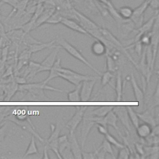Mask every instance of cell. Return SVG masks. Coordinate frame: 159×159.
Wrapping results in <instances>:
<instances>
[{
	"label": "cell",
	"instance_id": "1",
	"mask_svg": "<svg viewBox=\"0 0 159 159\" xmlns=\"http://www.w3.org/2000/svg\"><path fill=\"white\" fill-rule=\"evenodd\" d=\"M44 90H50L60 93L65 92L60 89H57L48 84L42 81L38 83H25L19 84L18 91L20 92H26V99L30 101H48L50 99L47 98L44 93Z\"/></svg>",
	"mask_w": 159,
	"mask_h": 159
},
{
	"label": "cell",
	"instance_id": "2",
	"mask_svg": "<svg viewBox=\"0 0 159 159\" xmlns=\"http://www.w3.org/2000/svg\"><path fill=\"white\" fill-rule=\"evenodd\" d=\"M71 11L78 22L88 32L90 37L96 39H99L101 37V35L99 30V26L97 24L73 7L71 8Z\"/></svg>",
	"mask_w": 159,
	"mask_h": 159
},
{
	"label": "cell",
	"instance_id": "3",
	"mask_svg": "<svg viewBox=\"0 0 159 159\" xmlns=\"http://www.w3.org/2000/svg\"><path fill=\"white\" fill-rule=\"evenodd\" d=\"M55 42H57L58 43V45H59L61 48L65 49L72 57H73L76 59L80 60L83 64L88 66L89 68H91L92 70L95 71L99 76L101 75L102 73L101 71H99L98 70H97L93 65H91L88 61V60H86V58L83 57V55L81 54V53L76 47H75L73 45H72L70 43H69L65 39L58 37L56 39Z\"/></svg>",
	"mask_w": 159,
	"mask_h": 159
},
{
	"label": "cell",
	"instance_id": "4",
	"mask_svg": "<svg viewBox=\"0 0 159 159\" xmlns=\"http://www.w3.org/2000/svg\"><path fill=\"white\" fill-rule=\"evenodd\" d=\"M58 77H60L75 86L81 84V83L85 80H97L99 77L93 76L89 75H84L78 73L71 69L60 67L58 69Z\"/></svg>",
	"mask_w": 159,
	"mask_h": 159
},
{
	"label": "cell",
	"instance_id": "5",
	"mask_svg": "<svg viewBox=\"0 0 159 159\" xmlns=\"http://www.w3.org/2000/svg\"><path fill=\"white\" fill-rule=\"evenodd\" d=\"M99 32L101 35V37L99 39H104V40L110 43L116 50H118L119 51L122 52L129 59V60L134 64V65L135 66V68L137 69H138V65L134 61V60H133L132 57L127 52V49L125 47H124V46L120 43L119 40H118L107 29H106L105 27L99 26ZM99 39H98V40H99Z\"/></svg>",
	"mask_w": 159,
	"mask_h": 159
},
{
	"label": "cell",
	"instance_id": "6",
	"mask_svg": "<svg viewBox=\"0 0 159 159\" xmlns=\"http://www.w3.org/2000/svg\"><path fill=\"white\" fill-rule=\"evenodd\" d=\"M91 119L93 120L94 121L96 124H102L106 127L107 125H110L117 132V133L120 136V137L122 136L121 132L119 130V128L117 124L118 117L113 110H111V111H109L104 117L93 116V117H91Z\"/></svg>",
	"mask_w": 159,
	"mask_h": 159
},
{
	"label": "cell",
	"instance_id": "7",
	"mask_svg": "<svg viewBox=\"0 0 159 159\" xmlns=\"http://www.w3.org/2000/svg\"><path fill=\"white\" fill-rule=\"evenodd\" d=\"M5 119L16 124L17 125L20 127L23 130H25L30 132V134H32V135H34L35 138L39 139L40 142H44V140L42 139V137L35 131V127H34L32 123L31 122L29 117H28L25 120H20L16 119L11 113H9L5 117Z\"/></svg>",
	"mask_w": 159,
	"mask_h": 159
},
{
	"label": "cell",
	"instance_id": "8",
	"mask_svg": "<svg viewBox=\"0 0 159 159\" xmlns=\"http://www.w3.org/2000/svg\"><path fill=\"white\" fill-rule=\"evenodd\" d=\"M148 7V2L147 1L144 0L139 6L133 9V13L130 20L137 29L143 23L145 12Z\"/></svg>",
	"mask_w": 159,
	"mask_h": 159
},
{
	"label": "cell",
	"instance_id": "9",
	"mask_svg": "<svg viewBox=\"0 0 159 159\" xmlns=\"http://www.w3.org/2000/svg\"><path fill=\"white\" fill-rule=\"evenodd\" d=\"M86 108V107L84 106L78 107L75 114L67 122L66 127L69 129L70 133L75 132L79 124L82 122Z\"/></svg>",
	"mask_w": 159,
	"mask_h": 159
},
{
	"label": "cell",
	"instance_id": "10",
	"mask_svg": "<svg viewBox=\"0 0 159 159\" xmlns=\"http://www.w3.org/2000/svg\"><path fill=\"white\" fill-rule=\"evenodd\" d=\"M61 48L59 45H57L53 47V50L48 55V56L41 62L39 72H42L45 71H49L53 63L57 60V57L58 55V52H60V49Z\"/></svg>",
	"mask_w": 159,
	"mask_h": 159
},
{
	"label": "cell",
	"instance_id": "11",
	"mask_svg": "<svg viewBox=\"0 0 159 159\" xmlns=\"http://www.w3.org/2000/svg\"><path fill=\"white\" fill-rule=\"evenodd\" d=\"M96 80H90L83 81L80 86V101H88L91 96L93 88L96 83Z\"/></svg>",
	"mask_w": 159,
	"mask_h": 159
},
{
	"label": "cell",
	"instance_id": "12",
	"mask_svg": "<svg viewBox=\"0 0 159 159\" xmlns=\"http://www.w3.org/2000/svg\"><path fill=\"white\" fill-rule=\"evenodd\" d=\"M130 82L131 83L134 96L136 99V101L139 103V106L140 107V109H142L144 106V91L143 89H142L138 85L137 81L135 80V78L134 76V75L131 73L130 76Z\"/></svg>",
	"mask_w": 159,
	"mask_h": 159
},
{
	"label": "cell",
	"instance_id": "13",
	"mask_svg": "<svg viewBox=\"0 0 159 159\" xmlns=\"http://www.w3.org/2000/svg\"><path fill=\"white\" fill-rule=\"evenodd\" d=\"M83 123L81 129V148L82 150L84 148L85 141L87 139V137L90 132L91 128L95 125V122L92 120L91 116H86L85 114L83 119Z\"/></svg>",
	"mask_w": 159,
	"mask_h": 159
},
{
	"label": "cell",
	"instance_id": "14",
	"mask_svg": "<svg viewBox=\"0 0 159 159\" xmlns=\"http://www.w3.org/2000/svg\"><path fill=\"white\" fill-rule=\"evenodd\" d=\"M68 139L69 142V147L72 153L73 158L83 159L81 155L83 150L78 143L75 132L70 133Z\"/></svg>",
	"mask_w": 159,
	"mask_h": 159
},
{
	"label": "cell",
	"instance_id": "15",
	"mask_svg": "<svg viewBox=\"0 0 159 159\" xmlns=\"http://www.w3.org/2000/svg\"><path fill=\"white\" fill-rule=\"evenodd\" d=\"M157 16H158V11H155V14L154 16H153L150 19H148L145 23H143L139 28H137V35H135V37L134 38V42L139 41L140 38V37L143 34L150 32V30L152 29L153 25L154 24V22L155 20V19L157 18Z\"/></svg>",
	"mask_w": 159,
	"mask_h": 159
},
{
	"label": "cell",
	"instance_id": "16",
	"mask_svg": "<svg viewBox=\"0 0 159 159\" xmlns=\"http://www.w3.org/2000/svg\"><path fill=\"white\" fill-rule=\"evenodd\" d=\"M60 23L62 24L65 27H66L67 28L75 32H78L83 35L90 36L88 32L78 22H76L73 19H71L68 17H63Z\"/></svg>",
	"mask_w": 159,
	"mask_h": 159
},
{
	"label": "cell",
	"instance_id": "17",
	"mask_svg": "<svg viewBox=\"0 0 159 159\" xmlns=\"http://www.w3.org/2000/svg\"><path fill=\"white\" fill-rule=\"evenodd\" d=\"M40 63L35 62L33 61H29L28 65H27V68L25 70L24 77H25L28 81L29 80H32V79L35 76V75L39 73Z\"/></svg>",
	"mask_w": 159,
	"mask_h": 159
},
{
	"label": "cell",
	"instance_id": "18",
	"mask_svg": "<svg viewBox=\"0 0 159 159\" xmlns=\"http://www.w3.org/2000/svg\"><path fill=\"white\" fill-rule=\"evenodd\" d=\"M2 84L5 94L4 101H9L18 91L19 84L16 83L14 81H11L6 84L3 83Z\"/></svg>",
	"mask_w": 159,
	"mask_h": 159
},
{
	"label": "cell",
	"instance_id": "19",
	"mask_svg": "<svg viewBox=\"0 0 159 159\" xmlns=\"http://www.w3.org/2000/svg\"><path fill=\"white\" fill-rule=\"evenodd\" d=\"M55 11V7H45L42 14L39 16L34 23V30L42 24H45L46 20L50 17V16Z\"/></svg>",
	"mask_w": 159,
	"mask_h": 159
},
{
	"label": "cell",
	"instance_id": "20",
	"mask_svg": "<svg viewBox=\"0 0 159 159\" xmlns=\"http://www.w3.org/2000/svg\"><path fill=\"white\" fill-rule=\"evenodd\" d=\"M55 42V40H53L52 41L48 42H40L39 43H33L31 45H29L27 46V49L32 53H36L39 51H41L45 48H53L56 47L57 45H54V43Z\"/></svg>",
	"mask_w": 159,
	"mask_h": 159
},
{
	"label": "cell",
	"instance_id": "21",
	"mask_svg": "<svg viewBox=\"0 0 159 159\" xmlns=\"http://www.w3.org/2000/svg\"><path fill=\"white\" fill-rule=\"evenodd\" d=\"M91 52L96 56H102L107 53V49L102 41L95 39L91 45Z\"/></svg>",
	"mask_w": 159,
	"mask_h": 159
},
{
	"label": "cell",
	"instance_id": "22",
	"mask_svg": "<svg viewBox=\"0 0 159 159\" xmlns=\"http://www.w3.org/2000/svg\"><path fill=\"white\" fill-rule=\"evenodd\" d=\"M125 108L124 107H113V111H114V112L116 113V114L117 115V117L119 118V119L121 120V122L124 124V125H125V127L127 128V131L129 132L130 130V126H129V117L127 115V110L125 112L124 114V109Z\"/></svg>",
	"mask_w": 159,
	"mask_h": 159
},
{
	"label": "cell",
	"instance_id": "23",
	"mask_svg": "<svg viewBox=\"0 0 159 159\" xmlns=\"http://www.w3.org/2000/svg\"><path fill=\"white\" fill-rule=\"evenodd\" d=\"M136 132L137 135L142 139H145L148 137L152 133V127L150 124L144 122L143 124H139L136 128Z\"/></svg>",
	"mask_w": 159,
	"mask_h": 159
},
{
	"label": "cell",
	"instance_id": "24",
	"mask_svg": "<svg viewBox=\"0 0 159 159\" xmlns=\"http://www.w3.org/2000/svg\"><path fill=\"white\" fill-rule=\"evenodd\" d=\"M138 116L140 119L143 121L145 123L150 124L151 126H155L156 124V122L154 118L153 112L151 109L146 110L143 112H137Z\"/></svg>",
	"mask_w": 159,
	"mask_h": 159
},
{
	"label": "cell",
	"instance_id": "25",
	"mask_svg": "<svg viewBox=\"0 0 159 159\" xmlns=\"http://www.w3.org/2000/svg\"><path fill=\"white\" fill-rule=\"evenodd\" d=\"M61 58L60 57H58L53 63V66L50 68L49 71V75L48 77L46 78V80H43L45 83H48L51 80L58 77V69L61 67Z\"/></svg>",
	"mask_w": 159,
	"mask_h": 159
},
{
	"label": "cell",
	"instance_id": "26",
	"mask_svg": "<svg viewBox=\"0 0 159 159\" xmlns=\"http://www.w3.org/2000/svg\"><path fill=\"white\" fill-rule=\"evenodd\" d=\"M115 91L116 93V101H121L123 94V83L122 75L120 71H118L116 75Z\"/></svg>",
	"mask_w": 159,
	"mask_h": 159
},
{
	"label": "cell",
	"instance_id": "27",
	"mask_svg": "<svg viewBox=\"0 0 159 159\" xmlns=\"http://www.w3.org/2000/svg\"><path fill=\"white\" fill-rule=\"evenodd\" d=\"M35 138V137L34 135H32L29 144V146L27 148V150H26V151H25V152L22 158H25V157H27V156L32 155L38 154L39 151H38L37 147L36 145Z\"/></svg>",
	"mask_w": 159,
	"mask_h": 159
},
{
	"label": "cell",
	"instance_id": "28",
	"mask_svg": "<svg viewBox=\"0 0 159 159\" xmlns=\"http://www.w3.org/2000/svg\"><path fill=\"white\" fill-rule=\"evenodd\" d=\"M64 17L63 16L62 13L59 10H56L50 16V17L46 20L45 22V24H58L61 22L62 19Z\"/></svg>",
	"mask_w": 159,
	"mask_h": 159
},
{
	"label": "cell",
	"instance_id": "29",
	"mask_svg": "<svg viewBox=\"0 0 159 159\" xmlns=\"http://www.w3.org/2000/svg\"><path fill=\"white\" fill-rule=\"evenodd\" d=\"M112 106H99L98 108L91 111V114L96 117H104L109 111L113 109Z\"/></svg>",
	"mask_w": 159,
	"mask_h": 159
},
{
	"label": "cell",
	"instance_id": "30",
	"mask_svg": "<svg viewBox=\"0 0 159 159\" xmlns=\"http://www.w3.org/2000/svg\"><path fill=\"white\" fill-rule=\"evenodd\" d=\"M126 110H127L129 119H130V120L131 121L134 127L136 128L139 125V120H140L137 112H136L130 106H127L126 108Z\"/></svg>",
	"mask_w": 159,
	"mask_h": 159
},
{
	"label": "cell",
	"instance_id": "31",
	"mask_svg": "<svg viewBox=\"0 0 159 159\" xmlns=\"http://www.w3.org/2000/svg\"><path fill=\"white\" fill-rule=\"evenodd\" d=\"M117 12L122 19L129 20L132 16L133 9L129 6H124L117 9Z\"/></svg>",
	"mask_w": 159,
	"mask_h": 159
},
{
	"label": "cell",
	"instance_id": "32",
	"mask_svg": "<svg viewBox=\"0 0 159 159\" xmlns=\"http://www.w3.org/2000/svg\"><path fill=\"white\" fill-rule=\"evenodd\" d=\"M106 68L107 71L113 73L115 72L118 67L115 62V60L113 59V58L108 53H106Z\"/></svg>",
	"mask_w": 159,
	"mask_h": 159
},
{
	"label": "cell",
	"instance_id": "33",
	"mask_svg": "<svg viewBox=\"0 0 159 159\" xmlns=\"http://www.w3.org/2000/svg\"><path fill=\"white\" fill-rule=\"evenodd\" d=\"M50 127L51 130V134L50 137L47 139V142H50L52 140L57 139L58 137H59L60 132V127H59L58 124H57L56 125L51 124Z\"/></svg>",
	"mask_w": 159,
	"mask_h": 159
},
{
	"label": "cell",
	"instance_id": "34",
	"mask_svg": "<svg viewBox=\"0 0 159 159\" xmlns=\"http://www.w3.org/2000/svg\"><path fill=\"white\" fill-rule=\"evenodd\" d=\"M58 145V150L61 155L63 151L69 146V142L68 136L66 135H63L61 136H59L57 139Z\"/></svg>",
	"mask_w": 159,
	"mask_h": 159
},
{
	"label": "cell",
	"instance_id": "35",
	"mask_svg": "<svg viewBox=\"0 0 159 159\" xmlns=\"http://www.w3.org/2000/svg\"><path fill=\"white\" fill-rule=\"evenodd\" d=\"M80 86L81 84H79L76 86V88L69 93H68V99L69 101L71 102H78L80 101Z\"/></svg>",
	"mask_w": 159,
	"mask_h": 159
},
{
	"label": "cell",
	"instance_id": "36",
	"mask_svg": "<svg viewBox=\"0 0 159 159\" xmlns=\"http://www.w3.org/2000/svg\"><path fill=\"white\" fill-rule=\"evenodd\" d=\"M98 150H102L104 153H109L110 154L112 158H114V152L112 148L111 143L104 138L102 143L101 145L98 148Z\"/></svg>",
	"mask_w": 159,
	"mask_h": 159
},
{
	"label": "cell",
	"instance_id": "37",
	"mask_svg": "<svg viewBox=\"0 0 159 159\" xmlns=\"http://www.w3.org/2000/svg\"><path fill=\"white\" fill-rule=\"evenodd\" d=\"M105 139L111 143V145H114L117 148H121L125 146V145L119 142L114 136H112L111 134H110L109 132H107L105 135Z\"/></svg>",
	"mask_w": 159,
	"mask_h": 159
},
{
	"label": "cell",
	"instance_id": "38",
	"mask_svg": "<svg viewBox=\"0 0 159 159\" xmlns=\"http://www.w3.org/2000/svg\"><path fill=\"white\" fill-rule=\"evenodd\" d=\"M47 144L48 148H50L55 153V154L57 155V158L63 159V158H62L61 155H60L59 150H58V145L57 139L52 140L50 142H47Z\"/></svg>",
	"mask_w": 159,
	"mask_h": 159
},
{
	"label": "cell",
	"instance_id": "39",
	"mask_svg": "<svg viewBox=\"0 0 159 159\" xmlns=\"http://www.w3.org/2000/svg\"><path fill=\"white\" fill-rule=\"evenodd\" d=\"M101 76V83L102 86H105L107 84H108L111 80V79L114 77V75H112V73L108 71L102 73Z\"/></svg>",
	"mask_w": 159,
	"mask_h": 159
},
{
	"label": "cell",
	"instance_id": "40",
	"mask_svg": "<svg viewBox=\"0 0 159 159\" xmlns=\"http://www.w3.org/2000/svg\"><path fill=\"white\" fill-rule=\"evenodd\" d=\"M130 154V153L129 149L125 145L124 147L119 148L117 157L116 158L118 159H127L129 158Z\"/></svg>",
	"mask_w": 159,
	"mask_h": 159
},
{
	"label": "cell",
	"instance_id": "41",
	"mask_svg": "<svg viewBox=\"0 0 159 159\" xmlns=\"http://www.w3.org/2000/svg\"><path fill=\"white\" fill-rule=\"evenodd\" d=\"M139 42L144 47H147V46L150 45L151 44V34H150V32L143 34L140 37V38L139 39Z\"/></svg>",
	"mask_w": 159,
	"mask_h": 159
},
{
	"label": "cell",
	"instance_id": "42",
	"mask_svg": "<svg viewBox=\"0 0 159 159\" xmlns=\"http://www.w3.org/2000/svg\"><path fill=\"white\" fill-rule=\"evenodd\" d=\"M131 47H134V51L137 53V55L140 57L142 55V47L143 45L141 44V43L139 41L137 42H134L132 45H130L129 46H128L127 47H126L125 48H130Z\"/></svg>",
	"mask_w": 159,
	"mask_h": 159
},
{
	"label": "cell",
	"instance_id": "43",
	"mask_svg": "<svg viewBox=\"0 0 159 159\" xmlns=\"http://www.w3.org/2000/svg\"><path fill=\"white\" fill-rule=\"evenodd\" d=\"M11 44V41L6 35L0 36V48H2L6 46L10 45Z\"/></svg>",
	"mask_w": 159,
	"mask_h": 159
},
{
	"label": "cell",
	"instance_id": "44",
	"mask_svg": "<svg viewBox=\"0 0 159 159\" xmlns=\"http://www.w3.org/2000/svg\"><path fill=\"white\" fill-rule=\"evenodd\" d=\"M134 147L135 148V150L137 152V153L140 155L141 158L144 157L145 155V150H144V146L139 143H135Z\"/></svg>",
	"mask_w": 159,
	"mask_h": 159
},
{
	"label": "cell",
	"instance_id": "45",
	"mask_svg": "<svg viewBox=\"0 0 159 159\" xmlns=\"http://www.w3.org/2000/svg\"><path fill=\"white\" fill-rule=\"evenodd\" d=\"M97 152L95 150L94 152H86L82 150L81 155L82 158L84 159H94L97 158Z\"/></svg>",
	"mask_w": 159,
	"mask_h": 159
},
{
	"label": "cell",
	"instance_id": "46",
	"mask_svg": "<svg viewBox=\"0 0 159 159\" xmlns=\"http://www.w3.org/2000/svg\"><path fill=\"white\" fill-rule=\"evenodd\" d=\"M9 48V45L1 48V58L0 60L2 61V63H4V62L7 60Z\"/></svg>",
	"mask_w": 159,
	"mask_h": 159
},
{
	"label": "cell",
	"instance_id": "47",
	"mask_svg": "<svg viewBox=\"0 0 159 159\" xmlns=\"http://www.w3.org/2000/svg\"><path fill=\"white\" fill-rule=\"evenodd\" d=\"M7 124L6 122L0 126V142H4L5 137L6 135Z\"/></svg>",
	"mask_w": 159,
	"mask_h": 159
},
{
	"label": "cell",
	"instance_id": "48",
	"mask_svg": "<svg viewBox=\"0 0 159 159\" xmlns=\"http://www.w3.org/2000/svg\"><path fill=\"white\" fill-rule=\"evenodd\" d=\"M13 80L17 83L18 84H25L27 83V81L26 78L24 76H17L15 75L13 77Z\"/></svg>",
	"mask_w": 159,
	"mask_h": 159
},
{
	"label": "cell",
	"instance_id": "49",
	"mask_svg": "<svg viewBox=\"0 0 159 159\" xmlns=\"http://www.w3.org/2000/svg\"><path fill=\"white\" fill-rule=\"evenodd\" d=\"M95 124L97 127L98 131L99 134H101L103 135H105L108 132L107 128L106 126H104V125H103L102 124Z\"/></svg>",
	"mask_w": 159,
	"mask_h": 159
},
{
	"label": "cell",
	"instance_id": "50",
	"mask_svg": "<svg viewBox=\"0 0 159 159\" xmlns=\"http://www.w3.org/2000/svg\"><path fill=\"white\" fill-rule=\"evenodd\" d=\"M148 2V6L155 11H158V0H145Z\"/></svg>",
	"mask_w": 159,
	"mask_h": 159
},
{
	"label": "cell",
	"instance_id": "51",
	"mask_svg": "<svg viewBox=\"0 0 159 159\" xmlns=\"http://www.w3.org/2000/svg\"><path fill=\"white\" fill-rule=\"evenodd\" d=\"M18 1H19L18 0H1V1L0 2V4H7L9 6H12L13 8L16 6Z\"/></svg>",
	"mask_w": 159,
	"mask_h": 159
},
{
	"label": "cell",
	"instance_id": "52",
	"mask_svg": "<svg viewBox=\"0 0 159 159\" xmlns=\"http://www.w3.org/2000/svg\"><path fill=\"white\" fill-rule=\"evenodd\" d=\"M11 75H13V68L12 66H9V67H7V68L5 72L4 73V74H2V78H7Z\"/></svg>",
	"mask_w": 159,
	"mask_h": 159
},
{
	"label": "cell",
	"instance_id": "53",
	"mask_svg": "<svg viewBox=\"0 0 159 159\" xmlns=\"http://www.w3.org/2000/svg\"><path fill=\"white\" fill-rule=\"evenodd\" d=\"M158 106V84H157L155 94L153 95V107Z\"/></svg>",
	"mask_w": 159,
	"mask_h": 159
},
{
	"label": "cell",
	"instance_id": "54",
	"mask_svg": "<svg viewBox=\"0 0 159 159\" xmlns=\"http://www.w3.org/2000/svg\"><path fill=\"white\" fill-rule=\"evenodd\" d=\"M48 147L47 144H46L43 148V157H42L43 159H48L50 158L48 156Z\"/></svg>",
	"mask_w": 159,
	"mask_h": 159
},
{
	"label": "cell",
	"instance_id": "55",
	"mask_svg": "<svg viewBox=\"0 0 159 159\" xmlns=\"http://www.w3.org/2000/svg\"><path fill=\"white\" fill-rule=\"evenodd\" d=\"M6 34V32L5 30L4 26L3 25V23L0 20V36H3Z\"/></svg>",
	"mask_w": 159,
	"mask_h": 159
},
{
	"label": "cell",
	"instance_id": "56",
	"mask_svg": "<svg viewBox=\"0 0 159 159\" xmlns=\"http://www.w3.org/2000/svg\"><path fill=\"white\" fill-rule=\"evenodd\" d=\"M5 96L4 94V88H3V84H0V101H4V98Z\"/></svg>",
	"mask_w": 159,
	"mask_h": 159
},
{
	"label": "cell",
	"instance_id": "57",
	"mask_svg": "<svg viewBox=\"0 0 159 159\" xmlns=\"http://www.w3.org/2000/svg\"><path fill=\"white\" fill-rule=\"evenodd\" d=\"M3 64H4V63H2V61L0 60V67H1V65H3Z\"/></svg>",
	"mask_w": 159,
	"mask_h": 159
},
{
	"label": "cell",
	"instance_id": "58",
	"mask_svg": "<svg viewBox=\"0 0 159 159\" xmlns=\"http://www.w3.org/2000/svg\"><path fill=\"white\" fill-rule=\"evenodd\" d=\"M1 58V48H0V59Z\"/></svg>",
	"mask_w": 159,
	"mask_h": 159
},
{
	"label": "cell",
	"instance_id": "59",
	"mask_svg": "<svg viewBox=\"0 0 159 159\" xmlns=\"http://www.w3.org/2000/svg\"><path fill=\"white\" fill-rule=\"evenodd\" d=\"M107 1H111V0H107Z\"/></svg>",
	"mask_w": 159,
	"mask_h": 159
},
{
	"label": "cell",
	"instance_id": "60",
	"mask_svg": "<svg viewBox=\"0 0 159 159\" xmlns=\"http://www.w3.org/2000/svg\"><path fill=\"white\" fill-rule=\"evenodd\" d=\"M18 1H20V0H18Z\"/></svg>",
	"mask_w": 159,
	"mask_h": 159
}]
</instances>
